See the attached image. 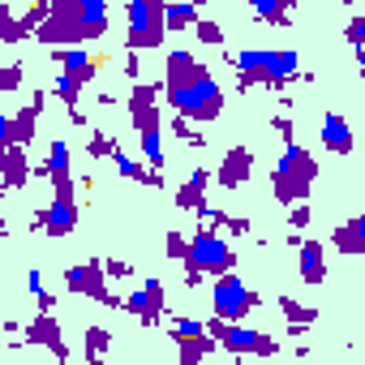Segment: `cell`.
I'll use <instances>...</instances> for the list:
<instances>
[{"label":"cell","instance_id":"6da1fadb","mask_svg":"<svg viewBox=\"0 0 365 365\" xmlns=\"http://www.w3.org/2000/svg\"><path fill=\"white\" fill-rule=\"evenodd\" d=\"M163 95L172 103V116H185L194 125H211L224 116V86L185 48H172L163 56Z\"/></svg>","mask_w":365,"mask_h":365},{"label":"cell","instance_id":"7a4b0ae2","mask_svg":"<svg viewBox=\"0 0 365 365\" xmlns=\"http://www.w3.org/2000/svg\"><path fill=\"white\" fill-rule=\"evenodd\" d=\"M228 65L237 69V91H284L288 82H301V56L292 48H245V52H228Z\"/></svg>","mask_w":365,"mask_h":365},{"label":"cell","instance_id":"3957f363","mask_svg":"<svg viewBox=\"0 0 365 365\" xmlns=\"http://www.w3.org/2000/svg\"><path fill=\"white\" fill-rule=\"evenodd\" d=\"M314 180H318V159L305 150V146H284L275 172H271V190L284 207H297L309 198L314 190Z\"/></svg>","mask_w":365,"mask_h":365},{"label":"cell","instance_id":"277c9868","mask_svg":"<svg viewBox=\"0 0 365 365\" xmlns=\"http://www.w3.org/2000/svg\"><path fill=\"white\" fill-rule=\"evenodd\" d=\"M163 35H168L163 5H155V0H129L125 5V52L163 48Z\"/></svg>","mask_w":365,"mask_h":365},{"label":"cell","instance_id":"5b68a950","mask_svg":"<svg viewBox=\"0 0 365 365\" xmlns=\"http://www.w3.org/2000/svg\"><path fill=\"white\" fill-rule=\"evenodd\" d=\"M207 335L224 348V352H232V356H275L279 352V344L267 335V331H254V327H241V322H224V318H207Z\"/></svg>","mask_w":365,"mask_h":365},{"label":"cell","instance_id":"8992f818","mask_svg":"<svg viewBox=\"0 0 365 365\" xmlns=\"http://www.w3.org/2000/svg\"><path fill=\"white\" fill-rule=\"evenodd\" d=\"M185 267L224 279V275H232V267H237V250L228 245L224 232H202V228H198V232L190 237V262H185Z\"/></svg>","mask_w":365,"mask_h":365},{"label":"cell","instance_id":"52a82bcc","mask_svg":"<svg viewBox=\"0 0 365 365\" xmlns=\"http://www.w3.org/2000/svg\"><path fill=\"white\" fill-rule=\"evenodd\" d=\"M262 305V297L241 279V275H224V279H215V288H211V309H215V318H224V322H241L245 314H254Z\"/></svg>","mask_w":365,"mask_h":365},{"label":"cell","instance_id":"ba28073f","mask_svg":"<svg viewBox=\"0 0 365 365\" xmlns=\"http://www.w3.org/2000/svg\"><path fill=\"white\" fill-rule=\"evenodd\" d=\"M65 288H69L73 297L99 301V305H108V309H125V297H116V292L108 288V275H103V258L69 267V271H65Z\"/></svg>","mask_w":365,"mask_h":365},{"label":"cell","instance_id":"9c48e42d","mask_svg":"<svg viewBox=\"0 0 365 365\" xmlns=\"http://www.w3.org/2000/svg\"><path fill=\"white\" fill-rule=\"evenodd\" d=\"M35 43H43V48H82L86 39H82V26H78V0H52V18H48V26L35 35Z\"/></svg>","mask_w":365,"mask_h":365},{"label":"cell","instance_id":"30bf717a","mask_svg":"<svg viewBox=\"0 0 365 365\" xmlns=\"http://www.w3.org/2000/svg\"><path fill=\"white\" fill-rule=\"evenodd\" d=\"M43 103H48V95L35 91L31 103H22L9 116H0V142H5V146H31L35 142V120L43 116Z\"/></svg>","mask_w":365,"mask_h":365},{"label":"cell","instance_id":"8fae6325","mask_svg":"<svg viewBox=\"0 0 365 365\" xmlns=\"http://www.w3.org/2000/svg\"><path fill=\"white\" fill-rule=\"evenodd\" d=\"M125 103H129V120H133L138 138H142V133H159L163 108H159V86H155V82H138Z\"/></svg>","mask_w":365,"mask_h":365},{"label":"cell","instance_id":"7c38bea8","mask_svg":"<svg viewBox=\"0 0 365 365\" xmlns=\"http://www.w3.org/2000/svg\"><path fill=\"white\" fill-rule=\"evenodd\" d=\"M250 176H254V150H250L245 142L228 146L224 159H220V168H215V185H224V190H241Z\"/></svg>","mask_w":365,"mask_h":365},{"label":"cell","instance_id":"4fadbf2b","mask_svg":"<svg viewBox=\"0 0 365 365\" xmlns=\"http://www.w3.org/2000/svg\"><path fill=\"white\" fill-rule=\"evenodd\" d=\"M26 344H43L56 356V365H69V348H65V331H61L56 314H35L26 322Z\"/></svg>","mask_w":365,"mask_h":365},{"label":"cell","instance_id":"5bb4252c","mask_svg":"<svg viewBox=\"0 0 365 365\" xmlns=\"http://www.w3.org/2000/svg\"><path fill=\"white\" fill-rule=\"evenodd\" d=\"M52 65L61 69V73H69L73 82H95V73L103 69V61L95 56V52H86V48H56L52 52Z\"/></svg>","mask_w":365,"mask_h":365},{"label":"cell","instance_id":"9a60e30c","mask_svg":"<svg viewBox=\"0 0 365 365\" xmlns=\"http://www.w3.org/2000/svg\"><path fill=\"white\" fill-rule=\"evenodd\" d=\"M108 22H112L108 0H78V26H82V39L108 35Z\"/></svg>","mask_w":365,"mask_h":365},{"label":"cell","instance_id":"2e32d148","mask_svg":"<svg viewBox=\"0 0 365 365\" xmlns=\"http://www.w3.org/2000/svg\"><path fill=\"white\" fill-rule=\"evenodd\" d=\"M322 146H327L331 155H348V150L356 146L352 125H348L339 112H327V116H322Z\"/></svg>","mask_w":365,"mask_h":365},{"label":"cell","instance_id":"e0dca14e","mask_svg":"<svg viewBox=\"0 0 365 365\" xmlns=\"http://www.w3.org/2000/svg\"><path fill=\"white\" fill-rule=\"evenodd\" d=\"M73 228H78V202H61V198H52V202H48V232H43V237L61 241V237H69Z\"/></svg>","mask_w":365,"mask_h":365},{"label":"cell","instance_id":"ac0fdd59","mask_svg":"<svg viewBox=\"0 0 365 365\" xmlns=\"http://www.w3.org/2000/svg\"><path fill=\"white\" fill-rule=\"evenodd\" d=\"M297 262H301V279H305V284H322V279H327V254H322L318 241H301Z\"/></svg>","mask_w":365,"mask_h":365},{"label":"cell","instance_id":"d6986e66","mask_svg":"<svg viewBox=\"0 0 365 365\" xmlns=\"http://www.w3.org/2000/svg\"><path fill=\"white\" fill-rule=\"evenodd\" d=\"M31 159H26V146H5V190H22L26 180H31Z\"/></svg>","mask_w":365,"mask_h":365},{"label":"cell","instance_id":"ffe728a7","mask_svg":"<svg viewBox=\"0 0 365 365\" xmlns=\"http://www.w3.org/2000/svg\"><path fill=\"white\" fill-rule=\"evenodd\" d=\"M220 344L211 335H194V339H176V352H180V365H202Z\"/></svg>","mask_w":365,"mask_h":365},{"label":"cell","instance_id":"44dd1931","mask_svg":"<svg viewBox=\"0 0 365 365\" xmlns=\"http://www.w3.org/2000/svg\"><path fill=\"white\" fill-rule=\"evenodd\" d=\"M82 339H86V365H103V356H108V348H112V331L99 327V322H91Z\"/></svg>","mask_w":365,"mask_h":365},{"label":"cell","instance_id":"7402d4cb","mask_svg":"<svg viewBox=\"0 0 365 365\" xmlns=\"http://www.w3.org/2000/svg\"><path fill=\"white\" fill-rule=\"evenodd\" d=\"M163 22H168V31H194L202 22V9L198 5H163Z\"/></svg>","mask_w":365,"mask_h":365},{"label":"cell","instance_id":"603a6c76","mask_svg":"<svg viewBox=\"0 0 365 365\" xmlns=\"http://www.w3.org/2000/svg\"><path fill=\"white\" fill-rule=\"evenodd\" d=\"M331 245H335L339 254H348V258H365V245H361V237H356L352 220H348V224H335V232H331Z\"/></svg>","mask_w":365,"mask_h":365},{"label":"cell","instance_id":"cb8c5ba5","mask_svg":"<svg viewBox=\"0 0 365 365\" xmlns=\"http://www.w3.org/2000/svg\"><path fill=\"white\" fill-rule=\"evenodd\" d=\"M275 305H279V314L288 318V327H314V318H318V309H305L297 297H275Z\"/></svg>","mask_w":365,"mask_h":365},{"label":"cell","instance_id":"d4e9b609","mask_svg":"<svg viewBox=\"0 0 365 365\" xmlns=\"http://www.w3.org/2000/svg\"><path fill=\"white\" fill-rule=\"evenodd\" d=\"M125 314H133L142 327H159V322H163V318L150 309V301H146V292H142V288H133V292L125 297Z\"/></svg>","mask_w":365,"mask_h":365},{"label":"cell","instance_id":"484cf974","mask_svg":"<svg viewBox=\"0 0 365 365\" xmlns=\"http://www.w3.org/2000/svg\"><path fill=\"white\" fill-rule=\"evenodd\" d=\"M22 39H31L26 26H22V18H14L9 5H0V43H22Z\"/></svg>","mask_w":365,"mask_h":365},{"label":"cell","instance_id":"4316f807","mask_svg":"<svg viewBox=\"0 0 365 365\" xmlns=\"http://www.w3.org/2000/svg\"><path fill=\"white\" fill-rule=\"evenodd\" d=\"M176 207L190 211V215H198V211H207L211 202H207V190H198V185H190V180H185V185L176 190Z\"/></svg>","mask_w":365,"mask_h":365},{"label":"cell","instance_id":"83f0119b","mask_svg":"<svg viewBox=\"0 0 365 365\" xmlns=\"http://www.w3.org/2000/svg\"><path fill=\"white\" fill-rule=\"evenodd\" d=\"M86 155H91V159H116V155H120V142H116L112 133L95 129V133H91V142H86Z\"/></svg>","mask_w":365,"mask_h":365},{"label":"cell","instance_id":"f1b7e54d","mask_svg":"<svg viewBox=\"0 0 365 365\" xmlns=\"http://www.w3.org/2000/svg\"><path fill=\"white\" fill-rule=\"evenodd\" d=\"M254 18L258 22H271V26H288L292 22V9L288 5H271V0H254Z\"/></svg>","mask_w":365,"mask_h":365},{"label":"cell","instance_id":"f546056e","mask_svg":"<svg viewBox=\"0 0 365 365\" xmlns=\"http://www.w3.org/2000/svg\"><path fill=\"white\" fill-rule=\"evenodd\" d=\"M172 138H180V142H185V146H207V133L194 125V120H185V116H172Z\"/></svg>","mask_w":365,"mask_h":365},{"label":"cell","instance_id":"4dcf8cb0","mask_svg":"<svg viewBox=\"0 0 365 365\" xmlns=\"http://www.w3.org/2000/svg\"><path fill=\"white\" fill-rule=\"evenodd\" d=\"M52 95L73 112V108H78V95H82V82H73L69 73H56V78H52Z\"/></svg>","mask_w":365,"mask_h":365},{"label":"cell","instance_id":"1f68e13d","mask_svg":"<svg viewBox=\"0 0 365 365\" xmlns=\"http://www.w3.org/2000/svg\"><path fill=\"white\" fill-rule=\"evenodd\" d=\"M142 159H146V168H163V129L159 133H142Z\"/></svg>","mask_w":365,"mask_h":365},{"label":"cell","instance_id":"d6a6232c","mask_svg":"<svg viewBox=\"0 0 365 365\" xmlns=\"http://www.w3.org/2000/svg\"><path fill=\"white\" fill-rule=\"evenodd\" d=\"M168 335L172 339H194V335H207V322H198V318H168Z\"/></svg>","mask_w":365,"mask_h":365},{"label":"cell","instance_id":"836d02e7","mask_svg":"<svg viewBox=\"0 0 365 365\" xmlns=\"http://www.w3.org/2000/svg\"><path fill=\"white\" fill-rule=\"evenodd\" d=\"M194 39L207 43V48H220V43H224V26H220L215 18H202V22L194 26Z\"/></svg>","mask_w":365,"mask_h":365},{"label":"cell","instance_id":"e575fe53","mask_svg":"<svg viewBox=\"0 0 365 365\" xmlns=\"http://www.w3.org/2000/svg\"><path fill=\"white\" fill-rule=\"evenodd\" d=\"M52 198H61V202H78V180H73V172L52 176Z\"/></svg>","mask_w":365,"mask_h":365},{"label":"cell","instance_id":"d590c367","mask_svg":"<svg viewBox=\"0 0 365 365\" xmlns=\"http://www.w3.org/2000/svg\"><path fill=\"white\" fill-rule=\"evenodd\" d=\"M271 129L279 133V142H284V146H297V125H292L288 108H284V112H271Z\"/></svg>","mask_w":365,"mask_h":365},{"label":"cell","instance_id":"8d00e7d4","mask_svg":"<svg viewBox=\"0 0 365 365\" xmlns=\"http://www.w3.org/2000/svg\"><path fill=\"white\" fill-rule=\"evenodd\" d=\"M198 228H202V232H224V228H228V211H224V207L198 211Z\"/></svg>","mask_w":365,"mask_h":365},{"label":"cell","instance_id":"74e56055","mask_svg":"<svg viewBox=\"0 0 365 365\" xmlns=\"http://www.w3.org/2000/svg\"><path fill=\"white\" fill-rule=\"evenodd\" d=\"M163 254H168V258H176V262H190V237L168 232V237H163Z\"/></svg>","mask_w":365,"mask_h":365},{"label":"cell","instance_id":"f35d334b","mask_svg":"<svg viewBox=\"0 0 365 365\" xmlns=\"http://www.w3.org/2000/svg\"><path fill=\"white\" fill-rule=\"evenodd\" d=\"M22 69H26L22 61H14V65H5V78H0V91H5V95H14V91L22 86V78H26Z\"/></svg>","mask_w":365,"mask_h":365},{"label":"cell","instance_id":"ab89813d","mask_svg":"<svg viewBox=\"0 0 365 365\" xmlns=\"http://www.w3.org/2000/svg\"><path fill=\"white\" fill-rule=\"evenodd\" d=\"M142 292H146V301H150V309H155V314L163 318V284H159V279L150 275V279H142Z\"/></svg>","mask_w":365,"mask_h":365},{"label":"cell","instance_id":"60d3db41","mask_svg":"<svg viewBox=\"0 0 365 365\" xmlns=\"http://www.w3.org/2000/svg\"><path fill=\"white\" fill-rule=\"evenodd\" d=\"M309 220H314V211H309V207H301V202H297V207L288 211V228H292L297 237H301V232L309 228Z\"/></svg>","mask_w":365,"mask_h":365},{"label":"cell","instance_id":"b9f144b4","mask_svg":"<svg viewBox=\"0 0 365 365\" xmlns=\"http://www.w3.org/2000/svg\"><path fill=\"white\" fill-rule=\"evenodd\" d=\"M103 275H108V279H129L133 267H129L125 258H103Z\"/></svg>","mask_w":365,"mask_h":365},{"label":"cell","instance_id":"7bdbcfd3","mask_svg":"<svg viewBox=\"0 0 365 365\" xmlns=\"http://www.w3.org/2000/svg\"><path fill=\"white\" fill-rule=\"evenodd\" d=\"M344 39H348V43L361 52V48H365V18H352V22L344 26Z\"/></svg>","mask_w":365,"mask_h":365},{"label":"cell","instance_id":"ee69618b","mask_svg":"<svg viewBox=\"0 0 365 365\" xmlns=\"http://www.w3.org/2000/svg\"><path fill=\"white\" fill-rule=\"evenodd\" d=\"M250 232H254L250 215H228V228H224V237H250Z\"/></svg>","mask_w":365,"mask_h":365},{"label":"cell","instance_id":"f6af8a7d","mask_svg":"<svg viewBox=\"0 0 365 365\" xmlns=\"http://www.w3.org/2000/svg\"><path fill=\"white\" fill-rule=\"evenodd\" d=\"M120 73H125L133 86L142 82V61H138V52H125V69H120Z\"/></svg>","mask_w":365,"mask_h":365},{"label":"cell","instance_id":"bcb514c9","mask_svg":"<svg viewBox=\"0 0 365 365\" xmlns=\"http://www.w3.org/2000/svg\"><path fill=\"white\" fill-rule=\"evenodd\" d=\"M26 288H31V297H35V301H39V297L48 292V288H43V275H39V271H31V275H26Z\"/></svg>","mask_w":365,"mask_h":365},{"label":"cell","instance_id":"7dc6e473","mask_svg":"<svg viewBox=\"0 0 365 365\" xmlns=\"http://www.w3.org/2000/svg\"><path fill=\"white\" fill-rule=\"evenodd\" d=\"M211 180H215V176H211L207 168H194V172H190V185H198V190H207Z\"/></svg>","mask_w":365,"mask_h":365},{"label":"cell","instance_id":"c3c4849f","mask_svg":"<svg viewBox=\"0 0 365 365\" xmlns=\"http://www.w3.org/2000/svg\"><path fill=\"white\" fill-rule=\"evenodd\" d=\"M185 284H190V288H202V271H194V267H185Z\"/></svg>","mask_w":365,"mask_h":365},{"label":"cell","instance_id":"681fc988","mask_svg":"<svg viewBox=\"0 0 365 365\" xmlns=\"http://www.w3.org/2000/svg\"><path fill=\"white\" fill-rule=\"evenodd\" d=\"M52 309H56V297H52V292H43V297H39V314H52Z\"/></svg>","mask_w":365,"mask_h":365},{"label":"cell","instance_id":"f907efd6","mask_svg":"<svg viewBox=\"0 0 365 365\" xmlns=\"http://www.w3.org/2000/svg\"><path fill=\"white\" fill-rule=\"evenodd\" d=\"M69 125H78V129H86V112H82V108H73V112H69Z\"/></svg>","mask_w":365,"mask_h":365},{"label":"cell","instance_id":"816d5d0a","mask_svg":"<svg viewBox=\"0 0 365 365\" xmlns=\"http://www.w3.org/2000/svg\"><path fill=\"white\" fill-rule=\"evenodd\" d=\"M352 228H356V237H361V245H365V215H356V220H352Z\"/></svg>","mask_w":365,"mask_h":365},{"label":"cell","instance_id":"f5cc1de1","mask_svg":"<svg viewBox=\"0 0 365 365\" xmlns=\"http://www.w3.org/2000/svg\"><path fill=\"white\" fill-rule=\"evenodd\" d=\"M356 73H361V78H365V48H361V52H356Z\"/></svg>","mask_w":365,"mask_h":365}]
</instances>
